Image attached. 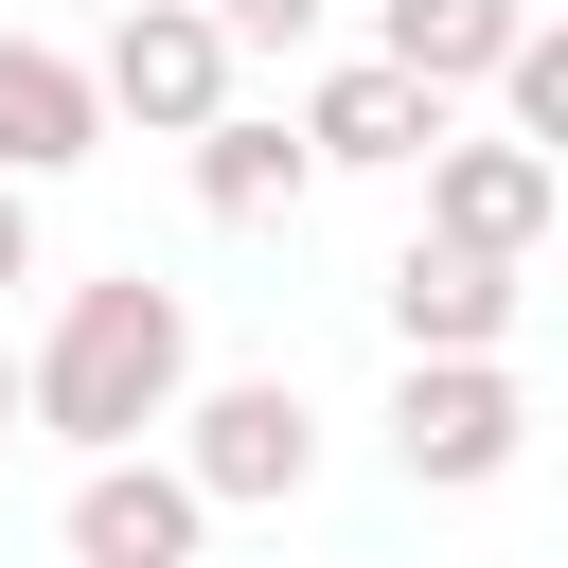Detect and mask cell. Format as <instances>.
I'll list each match as a JSON object with an SVG mask.
<instances>
[{
	"mask_svg": "<svg viewBox=\"0 0 568 568\" xmlns=\"http://www.w3.org/2000/svg\"><path fill=\"white\" fill-rule=\"evenodd\" d=\"M178 390H195V302H178V284H142V266L71 284V302H53V337L18 355V426H53L71 462H124L142 426H178Z\"/></svg>",
	"mask_w": 568,
	"mask_h": 568,
	"instance_id": "obj_1",
	"label": "cell"
},
{
	"mask_svg": "<svg viewBox=\"0 0 568 568\" xmlns=\"http://www.w3.org/2000/svg\"><path fill=\"white\" fill-rule=\"evenodd\" d=\"M160 462L195 479V515H284V497L320 479V390H302V373H195Z\"/></svg>",
	"mask_w": 568,
	"mask_h": 568,
	"instance_id": "obj_2",
	"label": "cell"
},
{
	"mask_svg": "<svg viewBox=\"0 0 568 568\" xmlns=\"http://www.w3.org/2000/svg\"><path fill=\"white\" fill-rule=\"evenodd\" d=\"M515 444H532V390H515V355H408V373H390V462H408L426 497H479V479H515Z\"/></svg>",
	"mask_w": 568,
	"mask_h": 568,
	"instance_id": "obj_3",
	"label": "cell"
},
{
	"mask_svg": "<svg viewBox=\"0 0 568 568\" xmlns=\"http://www.w3.org/2000/svg\"><path fill=\"white\" fill-rule=\"evenodd\" d=\"M231 71H248V53H231L195 0H124V18H106V53H89V106H106V124H142V142H195V124L231 106Z\"/></svg>",
	"mask_w": 568,
	"mask_h": 568,
	"instance_id": "obj_4",
	"label": "cell"
},
{
	"mask_svg": "<svg viewBox=\"0 0 568 568\" xmlns=\"http://www.w3.org/2000/svg\"><path fill=\"white\" fill-rule=\"evenodd\" d=\"M408 178H426V231H444V248H479V266H532V248H550V213H568V160H532V142H497V124H479V142L444 124Z\"/></svg>",
	"mask_w": 568,
	"mask_h": 568,
	"instance_id": "obj_5",
	"label": "cell"
},
{
	"mask_svg": "<svg viewBox=\"0 0 568 568\" xmlns=\"http://www.w3.org/2000/svg\"><path fill=\"white\" fill-rule=\"evenodd\" d=\"M373 302H390V337H408V355H515V302H532V266H479V248L408 231Z\"/></svg>",
	"mask_w": 568,
	"mask_h": 568,
	"instance_id": "obj_6",
	"label": "cell"
},
{
	"mask_svg": "<svg viewBox=\"0 0 568 568\" xmlns=\"http://www.w3.org/2000/svg\"><path fill=\"white\" fill-rule=\"evenodd\" d=\"M195 479L160 462V444H124V462H71V568H195Z\"/></svg>",
	"mask_w": 568,
	"mask_h": 568,
	"instance_id": "obj_7",
	"label": "cell"
},
{
	"mask_svg": "<svg viewBox=\"0 0 568 568\" xmlns=\"http://www.w3.org/2000/svg\"><path fill=\"white\" fill-rule=\"evenodd\" d=\"M426 142H444V106H426L408 71H373V53H337V71L302 89V160H320V178H408Z\"/></svg>",
	"mask_w": 568,
	"mask_h": 568,
	"instance_id": "obj_8",
	"label": "cell"
},
{
	"mask_svg": "<svg viewBox=\"0 0 568 568\" xmlns=\"http://www.w3.org/2000/svg\"><path fill=\"white\" fill-rule=\"evenodd\" d=\"M106 142V106H89V53H53V36H0V178L36 195V178H71Z\"/></svg>",
	"mask_w": 568,
	"mask_h": 568,
	"instance_id": "obj_9",
	"label": "cell"
},
{
	"mask_svg": "<svg viewBox=\"0 0 568 568\" xmlns=\"http://www.w3.org/2000/svg\"><path fill=\"white\" fill-rule=\"evenodd\" d=\"M178 160H195V213H213V231H266V213H302V178H320V160H302V124H266V106H213Z\"/></svg>",
	"mask_w": 568,
	"mask_h": 568,
	"instance_id": "obj_10",
	"label": "cell"
},
{
	"mask_svg": "<svg viewBox=\"0 0 568 568\" xmlns=\"http://www.w3.org/2000/svg\"><path fill=\"white\" fill-rule=\"evenodd\" d=\"M515 18H532V0H373V71H408L426 106H462V89L515 53Z\"/></svg>",
	"mask_w": 568,
	"mask_h": 568,
	"instance_id": "obj_11",
	"label": "cell"
},
{
	"mask_svg": "<svg viewBox=\"0 0 568 568\" xmlns=\"http://www.w3.org/2000/svg\"><path fill=\"white\" fill-rule=\"evenodd\" d=\"M479 89H497V142H532V160H568V36H550V18H515V53H497Z\"/></svg>",
	"mask_w": 568,
	"mask_h": 568,
	"instance_id": "obj_12",
	"label": "cell"
},
{
	"mask_svg": "<svg viewBox=\"0 0 568 568\" xmlns=\"http://www.w3.org/2000/svg\"><path fill=\"white\" fill-rule=\"evenodd\" d=\"M231 53H302V36H337V0H195Z\"/></svg>",
	"mask_w": 568,
	"mask_h": 568,
	"instance_id": "obj_13",
	"label": "cell"
},
{
	"mask_svg": "<svg viewBox=\"0 0 568 568\" xmlns=\"http://www.w3.org/2000/svg\"><path fill=\"white\" fill-rule=\"evenodd\" d=\"M18 284H36V195L0 178V302H18Z\"/></svg>",
	"mask_w": 568,
	"mask_h": 568,
	"instance_id": "obj_14",
	"label": "cell"
},
{
	"mask_svg": "<svg viewBox=\"0 0 568 568\" xmlns=\"http://www.w3.org/2000/svg\"><path fill=\"white\" fill-rule=\"evenodd\" d=\"M0 426H18V337H0Z\"/></svg>",
	"mask_w": 568,
	"mask_h": 568,
	"instance_id": "obj_15",
	"label": "cell"
},
{
	"mask_svg": "<svg viewBox=\"0 0 568 568\" xmlns=\"http://www.w3.org/2000/svg\"><path fill=\"white\" fill-rule=\"evenodd\" d=\"M89 18H124V0H89Z\"/></svg>",
	"mask_w": 568,
	"mask_h": 568,
	"instance_id": "obj_16",
	"label": "cell"
}]
</instances>
